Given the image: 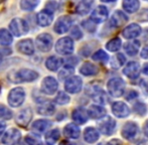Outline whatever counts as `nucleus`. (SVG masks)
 Wrapping results in <instances>:
<instances>
[{"mask_svg":"<svg viewBox=\"0 0 148 145\" xmlns=\"http://www.w3.org/2000/svg\"><path fill=\"white\" fill-rule=\"evenodd\" d=\"M9 28L11 30L12 34L15 36H24L28 32L29 30V26H28L27 22L25 21L24 19L19 17L13 18L11 20L9 24Z\"/></svg>","mask_w":148,"mask_h":145,"instance_id":"obj_1","label":"nucleus"},{"mask_svg":"<svg viewBox=\"0 0 148 145\" xmlns=\"http://www.w3.org/2000/svg\"><path fill=\"white\" fill-rule=\"evenodd\" d=\"M25 100V91L22 88H14L8 94V104L11 107H19Z\"/></svg>","mask_w":148,"mask_h":145,"instance_id":"obj_2","label":"nucleus"},{"mask_svg":"<svg viewBox=\"0 0 148 145\" xmlns=\"http://www.w3.org/2000/svg\"><path fill=\"white\" fill-rule=\"evenodd\" d=\"M39 77L38 72H36L30 69H21L14 74L13 80L14 83H21V82H33Z\"/></svg>","mask_w":148,"mask_h":145,"instance_id":"obj_3","label":"nucleus"},{"mask_svg":"<svg viewBox=\"0 0 148 145\" xmlns=\"http://www.w3.org/2000/svg\"><path fill=\"white\" fill-rule=\"evenodd\" d=\"M56 51L62 55H69L74 51V41L71 37H62L56 43Z\"/></svg>","mask_w":148,"mask_h":145,"instance_id":"obj_4","label":"nucleus"},{"mask_svg":"<svg viewBox=\"0 0 148 145\" xmlns=\"http://www.w3.org/2000/svg\"><path fill=\"white\" fill-rule=\"evenodd\" d=\"M107 88L113 97H121L124 93L125 83L121 78H113L108 82Z\"/></svg>","mask_w":148,"mask_h":145,"instance_id":"obj_5","label":"nucleus"},{"mask_svg":"<svg viewBox=\"0 0 148 145\" xmlns=\"http://www.w3.org/2000/svg\"><path fill=\"white\" fill-rule=\"evenodd\" d=\"M82 86H83V81L80 77L78 76H74V77H70L68 80H66L64 83V89L68 93L71 94H77L82 90Z\"/></svg>","mask_w":148,"mask_h":145,"instance_id":"obj_6","label":"nucleus"},{"mask_svg":"<svg viewBox=\"0 0 148 145\" xmlns=\"http://www.w3.org/2000/svg\"><path fill=\"white\" fill-rule=\"evenodd\" d=\"M72 24H73V19L70 16L68 15L60 16L59 19L56 21L55 26H53V30L59 34H66V31H69Z\"/></svg>","mask_w":148,"mask_h":145,"instance_id":"obj_7","label":"nucleus"},{"mask_svg":"<svg viewBox=\"0 0 148 145\" xmlns=\"http://www.w3.org/2000/svg\"><path fill=\"white\" fill-rule=\"evenodd\" d=\"M98 126H99L100 132L103 133L104 135H111V134H113V132L115 131L116 122H115V120H113L111 117L107 116V117H104L103 119L98 123Z\"/></svg>","mask_w":148,"mask_h":145,"instance_id":"obj_8","label":"nucleus"},{"mask_svg":"<svg viewBox=\"0 0 148 145\" xmlns=\"http://www.w3.org/2000/svg\"><path fill=\"white\" fill-rule=\"evenodd\" d=\"M36 47L42 53L49 51L53 47V36L49 34H41L36 37Z\"/></svg>","mask_w":148,"mask_h":145,"instance_id":"obj_9","label":"nucleus"},{"mask_svg":"<svg viewBox=\"0 0 148 145\" xmlns=\"http://www.w3.org/2000/svg\"><path fill=\"white\" fill-rule=\"evenodd\" d=\"M20 138H21V134L19 130L15 128H10L2 137V143L5 145H16L20 141Z\"/></svg>","mask_w":148,"mask_h":145,"instance_id":"obj_10","label":"nucleus"},{"mask_svg":"<svg viewBox=\"0 0 148 145\" xmlns=\"http://www.w3.org/2000/svg\"><path fill=\"white\" fill-rule=\"evenodd\" d=\"M59 83L53 77H47L41 83V91L47 95H53L58 91Z\"/></svg>","mask_w":148,"mask_h":145,"instance_id":"obj_11","label":"nucleus"},{"mask_svg":"<svg viewBox=\"0 0 148 145\" xmlns=\"http://www.w3.org/2000/svg\"><path fill=\"white\" fill-rule=\"evenodd\" d=\"M53 20V12L51 10L45 9L41 10L38 14H37V23L39 24L42 27H45V26H49V24H51Z\"/></svg>","mask_w":148,"mask_h":145,"instance_id":"obj_12","label":"nucleus"},{"mask_svg":"<svg viewBox=\"0 0 148 145\" xmlns=\"http://www.w3.org/2000/svg\"><path fill=\"white\" fill-rule=\"evenodd\" d=\"M32 118V111L30 108H25L22 111H20L18 113V115L16 116V123L20 126V127H26L29 124Z\"/></svg>","mask_w":148,"mask_h":145,"instance_id":"obj_13","label":"nucleus"},{"mask_svg":"<svg viewBox=\"0 0 148 145\" xmlns=\"http://www.w3.org/2000/svg\"><path fill=\"white\" fill-rule=\"evenodd\" d=\"M138 126L134 122H128L122 129V136L125 139H133L138 133Z\"/></svg>","mask_w":148,"mask_h":145,"instance_id":"obj_14","label":"nucleus"},{"mask_svg":"<svg viewBox=\"0 0 148 145\" xmlns=\"http://www.w3.org/2000/svg\"><path fill=\"white\" fill-rule=\"evenodd\" d=\"M108 17V9L103 5H100L93 11L91 15V19L96 23H100L107 19Z\"/></svg>","mask_w":148,"mask_h":145,"instance_id":"obj_15","label":"nucleus"},{"mask_svg":"<svg viewBox=\"0 0 148 145\" xmlns=\"http://www.w3.org/2000/svg\"><path fill=\"white\" fill-rule=\"evenodd\" d=\"M113 114L118 118H125L130 114L128 106L123 102H115L112 106Z\"/></svg>","mask_w":148,"mask_h":145,"instance_id":"obj_16","label":"nucleus"},{"mask_svg":"<svg viewBox=\"0 0 148 145\" xmlns=\"http://www.w3.org/2000/svg\"><path fill=\"white\" fill-rule=\"evenodd\" d=\"M17 49L21 53L26 55H31L34 53V44L31 39H23L17 43Z\"/></svg>","mask_w":148,"mask_h":145,"instance_id":"obj_17","label":"nucleus"},{"mask_svg":"<svg viewBox=\"0 0 148 145\" xmlns=\"http://www.w3.org/2000/svg\"><path fill=\"white\" fill-rule=\"evenodd\" d=\"M125 76H127L130 79H136L139 77L140 72V66L136 62H130L123 70Z\"/></svg>","mask_w":148,"mask_h":145,"instance_id":"obj_18","label":"nucleus"},{"mask_svg":"<svg viewBox=\"0 0 148 145\" xmlns=\"http://www.w3.org/2000/svg\"><path fill=\"white\" fill-rule=\"evenodd\" d=\"M140 34H141V27L136 23H132L130 25H128L122 31L123 37H125L126 39L135 38V37L139 36Z\"/></svg>","mask_w":148,"mask_h":145,"instance_id":"obj_19","label":"nucleus"},{"mask_svg":"<svg viewBox=\"0 0 148 145\" xmlns=\"http://www.w3.org/2000/svg\"><path fill=\"white\" fill-rule=\"evenodd\" d=\"M128 20V17L125 13H123L120 10H117L113 13L110 19V24L113 27H120L123 24H125Z\"/></svg>","mask_w":148,"mask_h":145,"instance_id":"obj_20","label":"nucleus"},{"mask_svg":"<svg viewBox=\"0 0 148 145\" xmlns=\"http://www.w3.org/2000/svg\"><path fill=\"white\" fill-rule=\"evenodd\" d=\"M64 134L66 137L71 138V139H77L80 137V128L74 123L68 124L64 129Z\"/></svg>","mask_w":148,"mask_h":145,"instance_id":"obj_21","label":"nucleus"},{"mask_svg":"<svg viewBox=\"0 0 148 145\" xmlns=\"http://www.w3.org/2000/svg\"><path fill=\"white\" fill-rule=\"evenodd\" d=\"M94 4V0H81L77 5L76 11L80 15H86L90 12L92 6Z\"/></svg>","mask_w":148,"mask_h":145,"instance_id":"obj_22","label":"nucleus"},{"mask_svg":"<svg viewBox=\"0 0 148 145\" xmlns=\"http://www.w3.org/2000/svg\"><path fill=\"white\" fill-rule=\"evenodd\" d=\"M89 113L84 108H78L73 112V119L79 124H84L88 121Z\"/></svg>","mask_w":148,"mask_h":145,"instance_id":"obj_23","label":"nucleus"},{"mask_svg":"<svg viewBox=\"0 0 148 145\" xmlns=\"http://www.w3.org/2000/svg\"><path fill=\"white\" fill-rule=\"evenodd\" d=\"M56 111V107L55 105L51 102H43L41 104H39V106L37 107V112H38L40 115H45V116H51L55 113Z\"/></svg>","mask_w":148,"mask_h":145,"instance_id":"obj_24","label":"nucleus"},{"mask_svg":"<svg viewBox=\"0 0 148 145\" xmlns=\"http://www.w3.org/2000/svg\"><path fill=\"white\" fill-rule=\"evenodd\" d=\"M89 116L93 119H101V118L105 117L106 115V110L103 107L99 106V105H93L90 107L89 111Z\"/></svg>","mask_w":148,"mask_h":145,"instance_id":"obj_25","label":"nucleus"},{"mask_svg":"<svg viewBox=\"0 0 148 145\" xmlns=\"http://www.w3.org/2000/svg\"><path fill=\"white\" fill-rule=\"evenodd\" d=\"M64 61L60 57H49V59L45 61V67L49 70V71H58L60 68V66L62 65Z\"/></svg>","mask_w":148,"mask_h":145,"instance_id":"obj_26","label":"nucleus"},{"mask_svg":"<svg viewBox=\"0 0 148 145\" xmlns=\"http://www.w3.org/2000/svg\"><path fill=\"white\" fill-rule=\"evenodd\" d=\"M51 122L49 120H45V119H40L37 120V121L33 122L32 124V130L36 133H42L45 132L47 129H49L51 127Z\"/></svg>","mask_w":148,"mask_h":145,"instance_id":"obj_27","label":"nucleus"},{"mask_svg":"<svg viewBox=\"0 0 148 145\" xmlns=\"http://www.w3.org/2000/svg\"><path fill=\"white\" fill-rule=\"evenodd\" d=\"M122 6L125 11L129 13H134L139 9L140 3H139V0H123Z\"/></svg>","mask_w":148,"mask_h":145,"instance_id":"obj_28","label":"nucleus"},{"mask_svg":"<svg viewBox=\"0 0 148 145\" xmlns=\"http://www.w3.org/2000/svg\"><path fill=\"white\" fill-rule=\"evenodd\" d=\"M84 138L88 143H94L99 139V132L95 128L88 127L84 132Z\"/></svg>","mask_w":148,"mask_h":145,"instance_id":"obj_29","label":"nucleus"},{"mask_svg":"<svg viewBox=\"0 0 148 145\" xmlns=\"http://www.w3.org/2000/svg\"><path fill=\"white\" fill-rule=\"evenodd\" d=\"M139 47H140V42H139V40L128 41V42L124 45L125 51L127 53V55H131V57L137 55V53H138V51H139Z\"/></svg>","mask_w":148,"mask_h":145,"instance_id":"obj_30","label":"nucleus"},{"mask_svg":"<svg viewBox=\"0 0 148 145\" xmlns=\"http://www.w3.org/2000/svg\"><path fill=\"white\" fill-rule=\"evenodd\" d=\"M80 72L84 76H94L98 72V68L91 63H85L81 67Z\"/></svg>","mask_w":148,"mask_h":145,"instance_id":"obj_31","label":"nucleus"},{"mask_svg":"<svg viewBox=\"0 0 148 145\" xmlns=\"http://www.w3.org/2000/svg\"><path fill=\"white\" fill-rule=\"evenodd\" d=\"M13 37L12 34L5 28L0 29V44L1 45H9L12 43Z\"/></svg>","mask_w":148,"mask_h":145,"instance_id":"obj_32","label":"nucleus"},{"mask_svg":"<svg viewBox=\"0 0 148 145\" xmlns=\"http://www.w3.org/2000/svg\"><path fill=\"white\" fill-rule=\"evenodd\" d=\"M60 131L59 129H53L49 131L45 135V141L49 145H53L59 140L60 138Z\"/></svg>","mask_w":148,"mask_h":145,"instance_id":"obj_33","label":"nucleus"},{"mask_svg":"<svg viewBox=\"0 0 148 145\" xmlns=\"http://www.w3.org/2000/svg\"><path fill=\"white\" fill-rule=\"evenodd\" d=\"M39 4V0H21L20 1V8L25 11H31Z\"/></svg>","mask_w":148,"mask_h":145,"instance_id":"obj_34","label":"nucleus"},{"mask_svg":"<svg viewBox=\"0 0 148 145\" xmlns=\"http://www.w3.org/2000/svg\"><path fill=\"white\" fill-rule=\"evenodd\" d=\"M74 67L73 66H70V65H66L64 68H62V70L59 72V78L60 80H68L69 78H70L71 76L73 75V72H74Z\"/></svg>","mask_w":148,"mask_h":145,"instance_id":"obj_35","label":"nucleus"},{"mask_svg":"<svg viewBox=\"0 0 148 145\" xmlns=\"http://www.w3.org/2000/svg\"><path fill=\"white\" fill-rule=\"evenodd\" d=\"M126 62V59L125 57L122 55V53H118L115 57H112L111 60V67L114 68V69H119L120 67H122L123 65Z\"/></svg>","mask_w":148,"mask_h":145,"instance_id":"obj_36","label":"nucleus"},{"mask_svg":"<svg viewBox=\"0 0 148 145\" xmlns=\"http://www.w3.org/2000/svg\"><path fill=\"white\" fill-rule=\"evenodd\" d=\"M121 45H122V42H121L120 38L115 37V38H112L111 40L106 44V47H107V49L110 51H117L120 49Z\"/></svg>","mask_w":148,"mask_h":145,"instance_id":"obj_37","label":"nucleus"},{"mask_svg":"<svg viewBox=\"0 0 148 145\" xmlns=\"http://www.w3.org/2000/svg\"><path fill=\"white\" fill-rule=\"evenodd\" d=\"M93 60L96 62H99V63H106L109 59V55L105 53L104 51L102 49H99L98 51H96L95 53L93 55Z\"/></svg>","mask_w":148,"mask_h":145,"instance_id":"obj_38","label":"nucleus"},{"mask_svg":"<svg viewBox=\"0 0 148 145\" xmlns=\"http://www.w3.org/2000/svg\"><path fill=\"white\" fill-rule=\"evenodd\" d=\"M55 102L59 105H66L70 102V97L64 92H60L55 99Z\"/></svg>","mask_w":148,"mask_h":145,"instance_id":"obj_39","label":"nucleus"},{"mask_svg":"<svg viewBox=\"0 0 148 145\" xmlns=\"http://www.w3.org/2000/svg\"><path fill=\"white\" fill-rule=\"evenodd\" d=\"M0 118L3 120H9L12 118V111L7 107L0 105Z\"/></svg>","mask_w":148,"mask_h":145,"instance_id":"obj_40","label":"nucleus"},{"mask_svg":"<svg viewBox=\"0 0 148 145\" xmlns=\"http://www.w3.org/2000/svg\"><path fill=\"white\" fill-rule=\"evenodd\" d=\"M134 110L136 113L140 114V115H144L146 113V106H145L143 103H137L134 105Z\"/></svg>","mask_w":148,"mask_h":145,"instance_id":"obj_41","label":"nucleus"},{"mask_svg":"<svg viewBox=\"0 0 148 145\" xmlns=\"http://www.w3.org/2000/svg\"><path fill=\"white\" fill-rule=\"evenodd\" d=\"M71 36H72L73 38H75V39H80V38H82L83 34L78 26H75V27H73L72 31H71Z\"/></svg>","mask_w":148,"mask_h":145,"instance_id":"obj_42","label":"nucleus"},{"mask_svg":"<svg viewBox=\"0 0 148 145\" xmlns=\"http://www.w3.org/2000/svg\"><path fill=\"white\" fill-rule=\"evenodd\" d=\"M138 20L141 22L148 21V9H143L139 12L138 14Z\"/></svg>","mask_w":148,"mask_h":145,"instance_id":"obj_43","label":"nucleus"},{"mask_svg":"<svg viewBox=\"0 0 148 145\" xmlns=\"http://www.w3.org/2000/svg\"><path fill=\"white\" fill-rule=\"evenodd\" d=\"M92 22H93V20H92V19H90V20H86V21L83 22L82 25L84 26V27L86 28V29L88 30V31H90V32H93L94 30L96 29V24L94 23L93 25H90V24H91Z\"/></svg>","mask_w":148,"mask_h":145,"instance_id":"obj_44","label":"nucleus"},{"mask_svg":"<svg viewBox=\"0 0 148 145\" xmlns=\"http://www.w3.org/2000/svg\"><path fill=\"white\" fill-rule=\"evenodd\" d=\"M25 142L28 145H40L41 144L38 139H36V138H34V137H31V136H27V137L25 138Z\"/></svg>","mask_w":148,"mask_h":145,"instance_id":"obj_45","label":"nucleus"},{"mask_svg":"<svg viewBox=\"0 0 148 145\" xmlns=\"http://www.w3.org/2000/svg\"><path fill=\"white\" fill-rule=\"evenodd\" d=\"M141 57H142L143 59H148V44L145 45L144 49L141 51Z\"/></svg>","mask_w":148,"mask_h":145,"instance_id":"obj_46","label":"nucleus"},{"mask_svg":"<svg viewBox=\"0 0 148 145\" xmlns=\"http://www.w3.org/2000/svg\"><path fill=\"white\" fill-rule=\"evenodd\" d=\"M137 96H138V94H137L135 91H131L128 94V96H127V100H133V99H135Z\"/></svg>","mask_w":148,"mask_h":145,"instance_id":"obj_47","label":"nucleus"},{"mask_svg":"<svg viewBox=\"0 0 148 145\" xmlns=\"http://www.w3.org/2000/svg\"><path fill=\"white\" fill-rule=\"evenodd\" d=\"M143 131H144V134L148 137V120L144 123V126H143Z\"/></svg>","mask_w":148,"mask_h":145,"instance_id":"obj_48","label":"nucleus"},{"mask_svg":"<svg viewBox=\"0 0 148 145\" xmlns=\"http://www.w3.org/2000/svg\"><path fill=\"white\" fill-rule=\"evenodd\" d=\"M5 127L6 125L3 123V122H0V136L2 135V133L4 132V130H5Z\"/></svg>","mask_w":148,"mask_h":145,"instance_id":"obj_49","label":"nucleus"},{"mask_svg":"<svg viewBox=\"0 0 148 145\" xmlns=\"http://www.w3.org/2000/svg\"><path fill=\"white\" fill-rule=\"evenodd\" d=\"M60 145H76V144L72 143V142H70V141H66V140H64V141L60 142Z\"/></svg>","mask_w":148,"mask_h":145,"instance_id":"obj_50","label":"nucleus"},{"mask_svg":"<svg viewBox=\"0 0 148 145\" xmlns=\"http://www.w3.org/2000/svg\"><path fill=\"white\" fill-rule=\"evenodd\" d=\"M143 72L148 76V64H146V65L144 66V68H143Z\"/></svg>","mask_w":148,"mask_h":145,"instance_id":"obj_51","label":"nucleus"},{"mask_svg":"<svg viewBox=\"0 0 148 145\" xmlns=\"http://www.w3.org/2000/svg\"><path fill=\"white\" fill-rule=\"evenodd\" d=\"M113 142H114V141H112V142H107V143H100V144H98V145H114V144H113Z\"/></svg>","mask_w":148,"mask_h":145,"instance_id":"obj_52","label":"nucleus"},{"mask_svg":"<svg viewBox=\"0 0 148 145\" xmlns=\"http://www.w3.org/2000/svg\"><path fill=\"white\" fill-rule=\"evenodd\" d=\"M144 88H145V90L148 92V83H144Z\"/></svg>","mask_w":148,"mask_h":145,"instance_id":"obj_53","label":"nucleus"},{"mask_svg":"<svg viewBox=\"0 0 148 145\" xmlns=\"http://www.w3.org/2000/svg\"><path fill=\"white\" fill-rule=\"evenodd\" d=\"M103 2H113V1H116V0H101Z\"/></svg>","mask_w":148,"mask_h":145,"instance_id":"obj_54","label":"nucleus"},{"mask_svg":"<svg viewBox=\"0 0 148 145\" xmlns=\"http://www.w3.org/2000/svg\"><path fill=\"white\" fill-rule=\"evenodd\" d=\"M138 145H148V143H145V142H142V143L138 144Z\"/></svg>","mask_w":148,"mask_h":145,"instance_id":"obj_55","label":"nucleus"},{"mask_svg":"<svg viewBox=\"0 0 148 145\" xmlns=\"http://www.w3.org/2000/svg\"><path fill=\"white\" fill-rule=\"evenodd\" d=\"M4 1H5V0H0V4H1V3H3Z\"/></svg>","mask_w":148,"mask_h":145,"instance_id":"obj_56","label":"nucleus"},{"mask_svg":"<svg viewBox=\"0 0 148 145\" xmlns=\"http://www.w3.org/2000/svg\"><path fill=\"white\" fill-rule=\"evenodd\" d=\"M1 60H2V55H1V53H0V62H1Z\"/></svg>","mask_w":148,"mask_h":145,"instance_id":"obj_57","label":"nucleus"},{"mask_svg":"<svg viewBox=\"0 0 148 145\" xmlns=\"http://www.w3.org/2000/svg\"><path fill=\"white\" fill-rule=\"evenodd\" d=\"M145 1H148V0H145Z\"/></svg>","mask_w":148,"mask_h":145,"instance_id":"obj_58","label":"nucleus"},{"mask_svg":"<svg viewBox=\"0 0 148 145\" xmlns=\"http://www.w3.org/2000/svg\"><path fill=\"white\" fill-rule=\"evenodd\" d=\"M40 145H43V144H40Z\"/></svg>","mask_w":148,"mask_h":145,"instance_id":"obj_59","label":"nucleus"}]
</instances>
